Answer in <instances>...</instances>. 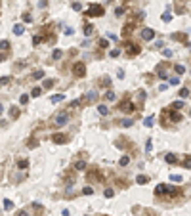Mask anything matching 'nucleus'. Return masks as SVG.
<instances>
[{
  "instance_id": "obj_51",
  "label": "nucleus",
  "mask_w": 191,
  "mask_h": 216,
  "mask_svg": "<svg viewBox=\"0 0 191 216\" xmlns=\"http://www.w3.org/2000/svg\"><path fill=\"white\" fill-rule=\"evenodd\" d=\"M105 100H107V102H113V100H115V94H113V92H107V94H105Z\"/></svg>"
},
{
  "instance_id": "obj_42",
  "label": "nucleus",
  "mask_w": 191,
  "mask_h": 216,
  "mask_svg": "<svg viewBox=\"0 0 191 216\" xmlns=\"http://www.w3.org/2000/svg\"><path fill=\"white\" fill-rule=\"evenodd\" d=\"M0 82H2V86H6V84H10V76H8V75H2V78H0Z\"/></svg>"
},
{
  "instance_id": "obj_52",
  "label": "nucleus",
  "mask_w": 191,
  "mask_h": 216,
  "mask_svg": "<svg viewBox=\"0 0 191 216\" xmlns=\"http://www.w3.org/2000/svg\"><path fill=\"white\" fill-rule=\"evenodd\" d=\"M80 103H82V102H80V100H73V102H71L69 105H71V107H78Z\"/></svg>"
},
{
  "instance_id": "obj_18",
  "label": "nucleus",
  "mask_w": 191,
  "mask_h": 216,
  "mask_svg": "<svg viewBox=\"0 0 191 216\" xmlns=\"http://www.w3.org/2000/svg\"><path fill=\"white\" fill-rule=\"evenodd\" d=\"M164 159H166V163H168V165H174V163L178 161V159H176V155H174V153H166V157H164Z\"/></svg>"
},
{
  "instance_id": "obj_50",
  "label": "nucleus",
  "mask_w": 191,
  "mask_h": 216,
  "mask_svg": "<svg viewBox=\"0 0 191 216\" xmlns=\"http://www.w3.org/2000/svg\"><path fill=\"white\" fill-rule=\"evenodd\" d=\"M170 84H172V86H178V84H180V78H178V76H172V78H170Z\"/></svg>"
},
{
  "instance_id": "obj_26",
  "label": "nucleus",
  "mask_w": 191,
  "mask_h": 216,
  "mask_svg": "<svg viewBox=\"0 0 191 216\" xmlns=\"http://www.w3.org/2000/svg\"><path fill=\"white\" fill-rule=\"evenodd\" d=\"M32 78H36V80H40V78H44V71H42V69L34 71V73H32Z\"/></svg>"
},
{
  "instance_id": "obj_15",
  "label": "nucleus",
  "mask_w": 191,
  "mask_h": 216,
  "mask_svg": "<svg viewBox=\"0 0 191 216\" xmlns=\"http://www.w3.org/2000/svg\"><path fill=\"white\" fill-rule=\"evenodd\" d=\"M147 182H149V176H145V174H140V176L136 178V184H140V185H145Z\"/></svg>"
},
{
  "instance_id": "obj_43",
  "label": "nucleus",
  "mask_w": 191,
  "mask_h": 216,
  "mask_svg": "<svg viewBox=\"0 0 191 216\" xmlns=\"http://www.w3.org/2000/svg\"><path fill=\"white\" fill-rule=\"evenodd\" d=\"M103 195H105V197H113V195H115V189H113V187H107Z\"/></svg>"
},
{
  "instance_id": "obj_49",
  "label": "nucleus",
  "mask_w": 191,
  "mask_h": 216,
  "mask_svg": "<svg viewBox=\"0 0 191 216\" xmlns=\"http://www.w3.org/2000/svg\"><path fill=\"white\" fill-rule=\"evenodd\" d=\"M170 180L172 182H182V176L180 174H170Z\"/></svg>"
},
{
  "instance_id": "obj_53",
  "label": "nucleus",
  "mask_w": 191,
  "mask_h": 216,
  "mask_svg": "<svg viewBox=\"0 0 191 216\" xmlns=\"http://www.w3.org/2000/svg\"><path fill=\"white\" fill-rule=\"evenodd\" d=\"M162 56H164V57H170V56H172V50L164 48V50H162Z\"/></svg>"
},
{
  "instance_id": "obj_21",
  "label": "nucleus",
  "mask_w": 191,
  "mask_h": 216,
  "mask_svg": "<svg viewBox=\"0 0 191 216\" xmlns=\"http://www.w3.org/2000/svg\"><path fill=\"white\" fill-rule=\"evenodd\" d=\"M27 147H31V149L38 147V140H34V138H29V140H27Z\"/></svg>"
},
{
  "instance_id": "obj_19",
  "label": "nucleus",
  "mask_w": 191,
  "mask_h": 216,
  "mask_svg": "<svg viewBox=\"0 0 191 216\" xmlns=\"http://www.w3.org/2000/svg\"><path fill=\"white\" fill-rule=\"evenodd\" d=\"M23 33H25V27L23 25H13V35H23Z\"/></svg>"
},
{
  "instance_id": "obj_9",
  "label": "nucleus",
  "mask_w": 191,
  "mask_h": 216,
  "mask_svg": "<svg viewBox=\"0 0 191 216\" xmlns=\"http://www.w3.org/2000/svg\"><path fill=\"white\" fill-rule=\"evenodd\" d=\"M96 100H97V92H88L86 96H82V100H80V102L86 105V103H92V102H96Z\"/></svg>"
},
{
  "instance_id": "obj_47",
  "label": "nucleus",
  "mask_w": 191,
  "mask_h": 216,
  "mask_svg": "<svg viewBox=\"0 0 191 216\" xmlns=\"http://www.w3.org/2000/svg\"><path fill=\"white\" fill-rule=\"evenodd\" d=\"M56 84V80H52V78H48V80H44V88H52Z\"/></svg>"
},
{
  "instance_id": "obj_38",
  "label": "nucleus",
  "mask_w": 191,
  "mask_h": 216,
  "mask_svg": "<svg viewBox=\"0 0 191 216\" xmlns=\"http://www.w3.org/2000/svg\"><path fill=\"white\" fill-rule=\"evenodd\" d=\"M94 193V189L90 187V185H86V187H82V195H92Z\"/></svg>"
},
{
  "instance_id": "obj_23",
  "label": "nucleus",
  "mask_w": 191,
  "mask_h": 216,
  "mask_svg": "<svg viewBox=\"0 0 191 216\" xmlns=\"http://www.w3.org/2000/svg\"><path fill=\"white\" fill-rule=\"evenodd\" d=\"M92 33H94V25H84V37H90V35H92Z\"/></svg>"
},
{
  "instance_id": "obj_7",
  "label": "nucleus",
  "mask_w": 191,
  "mask_h": 216,
  "mask_svg": "<svg viewBox=\"0 0 191 216\" xmlns=\"http://www.w3.org/2000/svg\"><path fill=\"white\" fill-rule=\"evenodd\" d=\"M134 27H136V21H128L126 25L122 27V38H128L130 35H132V31H134Z\"/></svg>"
},
{
  "instance_id": "obj_3",
  "label": "nucleus",
  "mask_w": 191,
  "mask_h": 216,
  "mask_svg": "<svg viewBox=\"0 0 191 216\" xmlns=\"http://www.w3.org/2000/svg\"><path fill=\"white\" fill-rule=\"evenodd\" d=\"M67 122H69V113H67V111H59V113L54 117V124H56V126H65Z\"/></svg>"
},
{
  "instance_id": "obj_5",
  "label": "nucleus",
  "mask_w": 191,
  "mask_h": 216,
  "mask_svg": "<svg viewBox=\"0 0 191 216\" xmlns=\"http://www.w3.org/2000/svg\"><path fill=\"white\" fill-rule=\"evenodd\" d=\"M73 75H75L76 78L84 76V75H86V65H84L82 61H76V63L73 65Z\"/></svg>"
},
{
  "instance_id": "obj_4",
  "label": "nucleus",
  "mask_w": 191,
  "mask_h": 216,
  "mask_svg": "<svg viewBox=\"0 0 191 216\" xmlns=\"http://www.w3.org/2000/svg\"><path fill=\"white\" fill-rule=\"evenodd\" d=\"M119 109H121L122 113H128V115H130V113H132V111H134V109H136V107H134L132 100H130V98H128V96H126V98H124V100H122V102L119 103Z\"/></svg>"
},
{
  "instance_id": "obj_59",
  "label": "nucleus",
  "mask_w": 191,
  "mask_h": 216,
  "mask_svg": "<svg viewBox=\"0 0 191 216\" xmlns=\"http://www.w3.org/2000/svg\"><path fill=\"white\" fill-rule=\"evenodd\" d=\"M107 38H111V40H117V37H115L113 33H107Z\"/></svg>"
},
{
  "instance_id": "obj_2",
  "label": "nucleus",
  "mask_w": 191,
  "mask_h": 216,
  "mask_svg": "<svg viewBox=\"0 0 191 216\" xmlns=\"http://www.w3.org/2000/svg\"><path fill=\"white\" fill-rule=\"evenodd\" d=\"M103 13H105L103 6H99V4H90V8L84 12V15L86 17H101Z\"/></svg>"
},
{
  "instance_id": "obj_10",
  "label": "nucleus",
  "mask_w": 191,
  "mask_h": 216,
  "mask_svg": "<svg viewBox=\"0 0 191 216\" xmlns=\"http://www.w3.org/2000/svg\"><path fill=\"white\" fill-rule=\"evenodd\" d=\"M166 67H168V63H166V61H162V63L157 65V75H159L160 78H168V76H166Z\"/></svg>"
},
{
  "instance_id": "obj_17",
  "label": "nucleus",
  "mask_w": 191,
  "mask_h": 216,
  "mask_svg": "<svg viewBox=\"0 0 191 216\" xmlns=\"http://www.w3.org/2000/svg\"><path fill=\"white\" fill-rule=\"evenodd\" d=\"M63 100H65L63 94H56V96H52V98H50L52 103H59V102H63Z\"/></svg>"
},
{
  "instance_id": "obj_24",
  "label": "nucleus",
  "mask_w": 191,
  "mask_h": 216,
  "mask_svg": "<svg viewBox=\"0 0 191 216\" xmlns=\"http://www.w3.org/2000/svg\"><path fill=\"white\" fill-rule=\"evenodd\" d=\"M136 96H138V105H141V103L145 102V98H147V96H145V92H141V90H140V92H138Z\"/></svg>"
},
{
  "instance_id": "obj_36",
  "label": "nucleus",
  "mask_w": 191,
  "mask_h": 216,
  "mask_svg": "<svg viewBox=\"0 0 191 216\" xmlns=\"http://www.w3.org/2000/svg\"><path fill=\"white\" fill-rule=\"evenodd\" d=\"M174 71L178 73V75H184V71H185V67L184 65H174Z\"/></svg>"
},
{
  "instance_id": "obj_39",
  "label": "nucleus",
  "mask_w": 191,
  "mask_h": 216,
  "mask_svg": "<svg viewBox=\"0 0 191 216\" xmlns=\"http://www.w3.org/2000/svg\"><path fill=\"white\" fill-rule=\"evenodd\" d=\"M4 209H6V210H12L13 209V203H12V201H8V199H4Z\"/></svg>"
},
{
  "instance_id": "obj_8",
  "label": "nucleus",
  "mask_w": 191,
  "mask_h": 216,
  "mask_svg": "<svg viewBox=\"0 0 191 216\" xmlns=\"http://www.w3.org/2000/svg\"><path fill=\"white\" fill-rule=\"evenodd\" d=\"M52 142H54V144H59V146H61V144H67V142H69V136H65V134H52Z\"/></svg>"
},
{
  "instance_id": "obj_11",
  "label": "nucleus",
  "mask_w": 191,
  "mask_h": 216,
  "mask_svg": "<svg viewBox=\"0 0 191 216\" xmlns=\"http://www.w3.org/2000/svg\"><path fill=\"white\" fill-rule=\"evenodd\" d=\"M94 180H101L99 168H92V170L88 172V182H94Z\"/></svg>"
},
{
  "instance_id": "obj_48",
  "label": "nucleus",
  "mask_w": 191,
  "mask_h": 216,
  "mask_svg": "<svg viewBox=\"0 0 191 216\" xmlns=\"http://www.w3.org/2000/svg\"><path fill=\"white\" fill-rule=\"evenodd\" d=\"M184 166H185V168H191V157H189V155L184 159Z\"/></svg>"
},
{
  "instance_id": "obj_62",
  "label": "nucleus",
  "mask_w": 191,
  "mask_h": 216,
  "mask_svg": "<svg viewBox=\"0 0 191 216\" xmlns=\"http://www.w3.org/2000/svg\"><path fill=\"white\" fill-rule=\"evenodd\" d=\"M69 214H71V212H69V210H67V209H65L63 212H61V216H69Z\"/></svg>"
},
{
  "instance_id": "obj_35",
  "label": "nucleus",
  "mask_w": 191,
  "mask_h": 216,
  "mask_svg": "<svg viewBox=\"0 0 191 216\" xmlns=\"http://www.w3.org/2000/svg\"><path fill=\"white\" fill-rule=\"evenodd\" d=\"M27 102H29V96H27V94H21V96H19V103H21V105H25Z\"/></svg>"
},
{
  "instance_id": "obj_1",
  "label": "nucleus",
  "mask_w": 191,
  "mask_h": 216,
  "mask_svg": "<svg viewBox=\"0 0 191 216\" xmlns=\"http://www.w3.org/2000/svg\"><path fill=\"white\" fill-rule=\"evenodd\" d=\"M180 193L182 191L178 187H170V185H166V184H159L155 187V195H166L168 199H176Z\"/></svg>"
},
{
  "instance_id": "obj_60",
  "label": "nucleus",
  "mask_w": 191,
  "mask_h": 216,
  "mask_svg": "<svg viewBox=\"0 0 191 216\" xmlns=\"http://www.w3.org/2000/svg\"><path fill=\"white\" fill-rule=\"evenodd\" d=\"M153 214H155L153 210H145V212H143V216H153Z\"/></svg>"
},
{
  "instance_id": "obj_28",
  "label": "nucleus",
  "mask_w": 191,
  "mask_h": 216,
  "mask_svg": "<svg viewBox=\"0 0 191 216\" xmlns=\"http://www.w3.org/2000/svg\"><path fill=\"white\" fill-rule=\"evenodd\" d=\"M119 124H121L122 128H128V126H132V121H130V119H122V121H119Z\"/></svg>"
},
{
  "instance_id": "obj_27",
  "label": "nucleus",
  "mask_w": 191,
  "mask_h": 216,
  "mask_svg": "<svg viewBox=\"0 0 191 216\" xmlns=\"http://www.w3.org/2000/svg\"><path fill=\"white\" fill-rule=\"evenodd\" d=\"M160 17H162V21H164V23H170V21H172V13L170 12H164Z\"/></svg>"
},
{
  "instance_id": "obj_16",
  "label": "nucleus",
  "mask_w": 191,
  "mask_h": 216,
  "mask_svg": "<svg viewBox=\"0 0 191 216\" xmlns=\"http://www.w3.org/2000/svg\"><path fill=\"white\" fill-rule=\"evenodd\" d=\"M17 168H19V170H25V168H29V161H27V159H19V161H17Z\"/></svg>"
},
{
  "instance_id": "obj_32",
  "label": "nucleus",
  "mask_w": 191,
  "mask_h": 216,
  "mask_svg": "<svg viewBox=\"0 0 191 216\" xmlns=\"http://www.w3.org/2000/svg\"><path fill=\"white\" fill-rule=\"evenodd\" d=\"M124 10H126L124 6H119V8H115V15H117V17H121L122 13H124Z\"/></svg>"
},
{
  "instance_id": "obj_57",
  "label": "nucleus",
  "mask_w": 191,
  "mask_h": 216,
  "mask_svg": "<svg viewBox=\"0 0 191 216\" xmlns=\"http://www.w3.org/2000/svg\"><path fill=\"white\" fill-rule=\"evenodd\" d=\"M38 6H40V8H46V6H48V0H40V4H38Z\"/></svg>"
},
{
  "instance_id": "obj_37",
  "label": "nucleus",
  "mask_w": 191,
  "mask_h": 216,
  "mask_svg": "<svg viewBox=\"0 0 191 216\" xmlns=\"http://www.w3.org/2000/svg\"><path fill=\"white\" fill-rule=\"evenodd\" d=\"M109 56H111V57L115 59V57H119V56H121V50H119V48H115V50H111V52H109Z\"/></svg>"
},
{
  "instance_id": "obj_45",
  "label": "nucleus",
  "mask_w": 191,
  "mask_h": 216,
  "mask_svg": "<svg viewBox=\"0 0 191 216\" xmlns=\"http://www.w3.org/2000/svg\"><path fill=\"white\" fill-rule=\"evenodd\" d=\"M178 94H180V98H187V96H189V90H187V88H182Z\"/></svg>"
},
{
  "instance_id": "obj_41",
  "label": "nucleus",
  "mask_w": 191,
  "mask_h": 216,
  "mask_svg": "<svg viewBox=\"0 0 191 216\" xmlns=\"http://www.w3.org/2000/svg\"><path fill=\"white\" fill-rule=\"evenodd\" d=\"M73 10H75V12H80V10H82V4H80V2H73Z\"/></svg>"
},
{
  "instance_id": "obj_31",
  "label": "nucleus",
  "mask_w": 191,
  "mask_h": 216,
  "mask_svg": "<svg viewBox=\"0 0 191 216\" xmlns=\"http://www.w3.org/2000/svg\"><path fill=\"white\" fill-rule=\"evenodd\" d=\"M75 170H86V163H84V161H78L75 165Z\"/></svg>"
},
{
  "instance_id": "obj_6",
  "label": "nucleus",
  "mask_w": 191,
  "mask_h": 216,
  "mask_svg": "<svg viewBox=\"0 0 191 216\" xmlns=\"http://www.w3.org/2000/svg\"><path fill=\"white\" fill-rule=\"evenodd\" d=\"M124 46H126V54H128V57H134V56H138V54L141 52V48L136 44V42H126Z\"/></svg>"
},
{
  "instance_id": "obj_12",
  "label": "nucleus",
  "mask_w": 191,
  "mask_h": 216,
  "mask_svg": "<svg viewBox=\"0 0 191 216\" xmlns=\"http://www.w3.org/2000/svg\"><path fill=\"white\" fill-rule=\"evenodd\" d=\"M185 2H187V0H176V2H174V6H176V13H184L185 12Z\"/></svg>"
},
{
  "instance_id": "obj_40",
  "label": "nucleus",
  "mask_w": 191,
  "mask_h": 216,
  "mask_svg": "<svg viewBox=\"0 0 191 216\" xmlns=\"http://www.w3.org/2000/svg\"><path fill=\"white\" fill-rule=\"evenodd\" d=\"M97 111H99V115H109V109L105 107V105H99V107H97Z\"/></svg>"
},
{
  "instance_id": "obj_34",
  "label": "nucleus",
  "mask_w": 191,
  "mask_h": 216,
  "mask_svg": "<svg viewBox=\"0 0 191 216\" xmlns=\"http://www.w3.org/2000/svg\"><path fill=\"white\" fill-rule=\"evenodd\" d=\"M153 121H155V117H153V115H149L145 121H143V124H145V126H153Z\"/></svg>"
},
{
  "instance_id": "obj_30",
  "label": "nucleus",
  "mask_w": 191,
  "mask_h": 216,
  "mask_svg": "<svg viewBox=\"0 0 191 216\" xmlns=\"http://www.w3.org/2000/svg\"><path fill=\"white\" fill-rule=\"evenodd\" d=\"M40 94H42V88H38V86H36V88H32V90H31V98H38Z\"/></svg>"
},
{
  "instance_id": "obj_22",
  "label": "nucleus",
  "mask_w": 191,
  "mask_h": 216,
  "mask_svg": "<svg viewBox=\"0 0 191 216\" xmlns=\"http://www.w3.org/2000/svg\"><path fill=\"white\" fill-rule=\"evenodd\" d=\"M97 84H99V86H109V84H111V78H109V76H103V78L97 80Z\"/></svg>"
},
{
  "instance_id": "obj_61",
  "label": "nucleus",
  "mask_w": 191,
  "mask_h": 216,
  "mask_svg": "<svg viewBox=\"0 0 191 216\" xmlns=\"http://www.w3.org/2000/svg\"><path fill=\"white\" fill-rule=\"evenodd\" d=\"M17 216H29V214H27L25 210H19V212H17Z\"/></svg>"
},
{
  "instance_id": "obj_56",
  "label": "nucleus",
  "mask_w": 191,
  "mask_h": 216,
  "mask_svg": "<svg viewBox=\"0 0 191 216\" xmlns=\"http://www.w3.org/2000/svg\"><path fill=\"white\" fill-rule=\"evenodd\" d=\"M117 76H119V78H124V71L119 69V71H117Z\"/></svg>"
},
{
  "instance_id": "obj_20",
  "label": "nucleus",
  "mask_w": 191,
  "mask_h": 216,
  "mask_svg": "<svg viewBox=\"0 0 191 216\" xmlns=\"http://www.w3.org/2000/svg\"><path fill=\"white\" fill-rule=\"evenodd\" d=\"M97 46H99V50H105V48L109 46L107 38H99V40H97Z\"/></svg>"
},
{
  "instance_id": "obj_29",
  "label": "nucleus",
  "mask_w": 191,
  "mask_h": 216,
  "mask_svg": "<svg viewBox=\"0 0 191 216\" xmlns=\"http://www.w3.org/2000/svg\"><path fill=\"white\" fill-rule=\"evenodd\" d=\"M128 163H130V157H128V155L121 157V161H119V165H121V166H128Z\"/></svg>"
},
{
  "instance_id": "obj_33",
  "label": "nucleus",
  "mask_w": 191,
  "mask_h": 216,
  "mask_svg": "<svg viewBox=\"0 0 191 216\" xmlns=\"http://www.w3.org/2000/svg\"><path fill=\"white\" fill-rule=\"evenodd\" d=\"M0 48H2V52H10V42H8V40H2V42H0Z\"/></svg>"
},
{
  "instance_id": "obj_58",
  "label": "nucleus",
  "mask_w": 191,
  "mask_h": 216,
  "mask_svg": "<svg viewBox=\"0 0 191 216\" xmlns=\"http://www.w3.org/2000/svg\"><path fill=\"white\" fill-rule=\"evenodd\" d=\"M73 33H75V31H73L71 27H67V29H65V35H73Z\"/></svg>"
},
{
  "instance_id": "obj_63",
  "label": "nucleus",
  "mask_w": 191,
  "mask_h": 216,
  "mask_svg": "<svg viewBox=\"0 0 191 216\" xmlns=\"http://www.w3.org/2000/svg\"><path fill=\"white\" fill-rule=\"evenodd\" d=\"M122 2H126V0H122Z\"/></svg>"
},
{
  "instance_id": "obj_55",
  "label": "nucleus",
  "mask_w": 191,
  "mask_h": 216,
  "mask_svg": "<svg viewBox=\"0 0 191 216\" xmlns=\"http://www.w3.org/2000/svg\"><path fill=\"white\" fill-rule=\"evenodd\" d=\"M151 147H153L151 140H147V142H145V149H147V151H151Z\"/></svg>"
},
{
  "instance_id": "obj_64",
  "label": "nucleus",
  "mask_w": 191,
  "mask_h": 216,
  "mask_svg": "<svg viewBox=\"0 0 191 216\" xmlns=\"http://www.w3.org/2000/svg\"><path fill=\"white\" fill-rule=\"evenodd\" d=\"M189 117H191V113H189Z\"/></svg>"
},
{
  "instance_id": "obj_25",
  "label": "nucleus",
  "mask_w": 191,
  "mask_h": 216,
  "mask_svg": "<svg viewBox=\"0 0 191 216\" xmlns=\"http://www.w3.org/2000/svg\"><path fill=\"white\" fill-rule=\"evenodd\" d=\"M19 113H21V109H19V107H12V109H10V115H12V119H17Z\"/></svg>"
},
{
  "instance_id": "obj_46",
  "label": "nucleus",
  "mask_w": 191,
  "mask_h": 216,
  "mask_svg": "<svg viewBox=\"0 0 191 216\" xmlns=\"http://www.w3.org/2000/svg\"><path fill=\"white\" fill-rule=\"evenodd\" d=\"M182 107H184V102H174V103H172V109H176V111L182 109Z\"/></svg>"
},
{
  "instance_id": "obj_13",
  "label": "nucleus",
  "mask_w": 191,
  "mask_h": 216,
  "mask_svg": "<svg viewBox=\"0 0 191 216\" xmlns=\"http://www.w3.org/2000/svg\"><path fill=\"white\" fill-rule=\"evenodd\" d=\"M153 37H155V31L153 29H143L141 31V38L143 40H153Z\"/></svg>"
},
{
  "instance_id": "obj_44",
  "label": "nucleus",
  "mask_w": 191,
  "mask_h": 216,
  "mask_svg": "<svg viewBox=\"0 0 191 216\" xmlns=\"http://www.w3.org/2000/svg\"><path fill=\"white\" fill-rule=\"evenodd\" d=\"M61 56H63V52H61V50H54V54H52V57H54V59H59Z\"/></svg>"
},
{
  "instance_id": "obj_14",
  "label": "nucleus",
  "mask_w": 191,
  "mask_h": 216,
  "mask_svg": "<svg viewBox=\"0 0 191 216\" xmlns=\"http://www.w3.org/2000/svg\"><path fill=\"white\" fill-rule=\"evenodd\" d=\"M172 38L178 40V42H187V35H185V33H174Z\"/></svg>"
},
{
  "instance_id": "obj_54",
  "label": "nucleus",
  "mask_w": 191,
  "mask_h": 216,
  "mask_svg": "<svg viewBox=\"0 0 191 216\" xmlns=\"http://www.w3.org/2000/svg\"><path fill=\"white\" fill-rule=\"evenodd\" d=\"M23 19H25L27 23H31V21H32V17H31V13H23Z\"/></svg>"
}]
</instances>
